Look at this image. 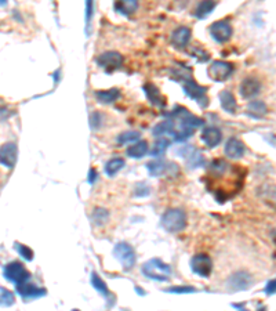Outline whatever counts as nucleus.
Masks as SVG:
<instances>
[{
  "mask_svg": "<svg viewBox=\"0 0 276 311\" xmlns=\"http://www.w3.org/2000/svg\"><path fill=\"white\" fill-rule=\"evenodd\" d=\"M142 274L155 281H168L171 277V267L161 259H151L142 266Z\"/></svg>",
  "mask_w": 276,
  "mask_h": 311,
  "instance_id": "obj_1",
  "label": "nucleus"
},
{
  "mask_svg": "<svg viewBox=\"0 0 276 311\" xmlns=\"http://www.w3.org/2000/svg\"><path fill=\"white\" fill-rule=\"evenodd\" d=\"M162 227L168 233H180L186 226V216L181 209H168L162 216Z\"/></svg>",
  "mask_w": 276,
  "mask_h": 311,
  "instance_id": "obj_2",
  "label": "nucleus"
},
{
  "mask_svg": "<svg viewBox=\"0 0 276 311\" xmlns=\"http://www.w3.org/2000/svg\"><path fill=\"white\" fill-rule=\"evenodd\" d=\"M113 256L120 261V264L126 271L131 270L135 266L137 261V256H135L134 249L131 245L126 244V242H119L113 249Z\"/></svg>",
  "mask_w": 276,
  "mask_h": 311,
  "instance_id": "obj_3",
  "label": "nucleus"
},
{
  "mask_svg": "<svg viewBox=\"0 0 276 311\" xmlns=\"http://www.w3.org/2000/svg\"><path fill=\"white\" fill-rule=\"evenodd\" d=\"M29 277H31L29 271L19 261H11L4 267V278L8 279L10 282H13L15 285L26 282Z\"/></svg>",
  "mask_w": 276,
  "mask_h": 311,
  "instance_id": "obj_4",
  "label": "nucleus"
},
{
  "mask_svg": "<svg viewBox=\"0 0 276 311\" xmlns=\"http://www.w3.org/2000/svg\"><path fill=\"white\" fill-rule=\"evenodd\" d=\"M191 268L196 275L202 278H209L213 271V260L205 253L196 254L191 259Z\"/></svg>",
  "mask_w": 276,
  "mask_h": 311,
  "instance_id": "obj_5",
  "label": "nucleus"
},
{
  "mask_svg": "<svg viewBox=\"0 0 276 311\" xmlns=\"http://www.w3.org/2000/svg\"><path fill=\"white\" fill-rule=\"evenodd\" d=\"M233 72V66L229 62H225V61H213L207 73H209V78L216 80V82H224L229 78Z\"/></svg>",
  "mask_w": 276,
  "mask_h": 311,
  "instance_id": "obj_6",
  "label": "nucleus"
},
{
  "mask_svg": "<svg viewBox=\"0 0 276 311\" xmlns=\"http://www.w3.org/2000/svg\"><path fill=\"white\" fill-rule=\"evenodd\" d=\"M97 64L107 72H112L122 66L123 57L117 52H105L98 56Z\"/></svg>",
  "mask_w": 276,
  "mask_h": 311,
  "instance_id": "obj_7",
  "label": "nucleus"
},
{
  "mask_svg": "<svg viewBox=\"0 0 276 311\" xmlns=\"http://www.w3.org/2000/svg\"><path fill=\"white\" fill-rule=\"evenodd\" d=\"M18 159V148L15 143H6L0 147V163L6 168L13 169Z\"/></svg>",
  "mask_w": 276,
  "mask_h": 311,
  "instance_id": "obj_8",
  "label": "nucleus"
},
{
  "mask_svg": "<svg viewBox=\"0 0 276 311\" xmlns=\"http://www.w3.org/2000/svg\"><path fill=\"white\" fill-rule=\"evenodd\" d=\"M210 33H212V38L219 43H225L231 39L232 36V26L229 25V22L226 21H217L210 26Z\"/></svg>",
  "mask_w": 276,
  "mask_h": 311,
  "instance_id": "obj_9",
  "label": "nucleus"
},
{
  "mask_svg": "<svg viewBox=\"0 0 276 311\" xmlns=\"http://www.w3.org/2000/svg\"><path fill=\"white\" fill-rule=\"evenodd\" d=\"M182 87H184V91H185L186 94H188L191 98H193L195 101H198L199 104L202 100L207 101V97H206V91H207V89L196 83L193 79H191V76L184 78Z\"/></svg>",
  "mask_w": 276,
  "mask_h": 311,
  "instance_id": "obj_10",
  "label": "nucleus"
},
{
  "mask_svg": "<svg viewBox=\"0 0 276 311\" xmlns=\"http://www.w3.org/2000/svg\"><path fill=\"white\" fill-rule=\"evenodd\" d=\"M253 285V279H251L250 274L244 271H239L233 274L228 279V286L232 291H246Z\"/></svg>",
  "mask_w": 276,
  "mask_h": 311,
  "instance_id": "obj_11",
  "label": "nucleus"
},
{
  "mask_svg": "<svg viewBox=\"0 0 276 311\" xmlns=\"http://www.w3.org/2000/svg\"><path fill=\"white\" fill-rule=\"evenodd\" d=\"M260 91H261V82L256 78H246L239 86V93L246 100L254 98Z\"/></svg>",
  "mask_w": 276,
  "mask_h": 311,
  "instance_id": "obj_12",
  "label": "nucleus"
},
{
  "mask_svg": "<svg viewBox=\"0 0 276 311\" xmlns=\"http://www.w3.org/2000/svg\"><path fill=\"white\" fill-rule=\"evenodd\" d=\"M202 140L203 143L209 147V148H214L217 147L221 140H222V133L219 127L216 126H206L203 131H202Z\"/></svg>",
  "mask_w": 276,
  "mask_h": 311,
  "instance_id": "obj_13",
  "label": "nucleus"
},
{
  "mask_svg": "<svg viewBox=\"0 0 276 311\" xmlns=\"http://www.w3.org/2000/svg\"><path fill=\"white\" fill-rule=\"evenodd\" d=\"M17 293L22 299H36L45 296L46 291L42 289V288H38V286L32 285V284H28V281L24 282V284H18L17 285Z\"/></svg>",
  "mask_w": 276,
  "mask_h": 311,
  "instance_id": "obj_14",
  "label": "nucleus"
},
{
  "mask_svg": "<svg viewBox=\"0 0 276 311\" xmlns=\"http://www.w3.org/2000/svg\"><path fill=\"white\" fill-rule=\"evenodd\" d=\"M191 40V29L188 26H178L171 35V45L177 49H184Z\"/></svg>",
  "mask_w": 276,
  "mask_h": 311,
  "instance_id": "obj_15",
  "label": "nucleus"
},
{
  "mask_svg": "<svg viewBox=\"0 0 276 311\" xmlns=\"http://www.w3.org/2000/svg\"><path fill=\"white\" fill-rule=\"evenodd\" d=\"M181 154H182L181 156L185 158L186 162H188V165L191 168H200V166H203L206 163L202 152L198 151L196 148H193V147H185V148L181 151Z\"/></svg>",
  "mask_w": 276,
  "mask_h": 311,
  "instance_id": "obj_16",
  "label": "nucleus"
},
{
  "mask_svg": "<svg viewBox=\"0 0 276 311\" xmlns=\"http://www.w3.org/2000/svg\"><path fill=\"white\" fill-rule=\"evenodd\" d=\"M225 154L231 159H239L242 158L244 154V145L243 143L238 140L236 137H231L226 144H225Z\"/></svg>",
  "mask_w": 276,
  "mask_h": 311,
  "instance_id": "obj_17",
  "label": "nucleus"
},
{
  "mask_svg": "<svg viewBox=\"0 0 276 311\" xmlns=\"http://www.w3.org/2000/svg\"><path fill=\"white\" fill-rule=\"evenodd\" d=\"M268 114V107L264 101L260 100H253L247 105V115L254 119H261Z\"/></svg>",
  "mask_w": 276,
  "mask_h": 311,
  "instance_id": "obj_18",
  "label": "nucleus"
},
{
  "mask_svg": "<svg viewBox=\"0 0 276 311\" xmlns=\"http://www.w3.org/2000/svg\"><path fill=\"white\" fill-rule=\"evenodd\" d=\"M220 104L222 107V110L225 112H229V114H235L236 108H238V103H236V98L232 94L231 91L224 90L220 93Z\"/></svg>",
  "mask_w": 276,
  "mask_h": 311,
  "instance_id": "obj_19",
  "label": "nucleus"
},
{
  "mask_svg": "<svg viewBox=\"0 0 276 311\" xmlns=\"http://www.w3.org/2000/svg\"><path fill=\"white\" fill-rule=\"evenodd\" d=\"M144 91L147 93V97L149 98V101L154 104V105H158V107H165V98L161 94V90L152 83H148L144 86Z\"/></svg>",
  "mask_w": 276,
  "mask_h": 311,
  "instance_id": "obj_20",
  "label": "nucleus"
},
{
  "mask_svg": "<svg viewBox=\"0 0 276 311\" xmlns=\"http://www.w3.org/2000/svg\"><path fill=\"white\" fill-rule=\"evenodd\" d=\"M138 8V0H117L115 3V10L123 15H131Z\"/></svg>",
  "mask_w": 276,
  "mask_h": 311,
  "instance_id": "obj_21",
  "label": "nucleus"
},
{
  "mask_svg": "<svg viewBox=\"0 0 276 311\" xmlns=\"http://www.w3.org/2000/svg\"><path fill=\"white\" fill-rule=\"evenodd\" d=\"M148 143L147 141H144V140H137L135 144L133 145H130L127 151H126V154L130 156V158H134V159H138V158H144V156L148 154Z\"/></svg>",
  "mask_w": 276,
  "mask_h": 311,
  "instance_id": "obj_22",
  "label": "nucleus"
},
{
  "mask_svg": "<svg viewBox=\"0 0 276 311\" xmlns=\"http://www.w3.org/2000/svg\"><path fill=\"white\" fill-rule=\"evenodd\" d=\"M174 133H175V124H174L173 119H167L165 122L156 124L154 127V131H152L155 137H163L165 134L173 137Z\"/></svg>",
  "mask_w": 276,
  "mask_h": 311,
  "instance_id": "obj_23",
  "label": "nucleus"
},
{
  "mask_svg": "<svg viewBox=\"0 0 276 311\" xmlns=\"http://www.w3.org/2000/svg\"><path fill=\"white\" fill-rule=\"evenodd\" d=\"M120 96V90L117 87H112L110 90L97 91L96 98L98 103L101 104H112L115 103L116 100Z\"/></svg>",
  "mask_w": 276,
  "mask_h": 311,
  "instance_id": "obj_24",
  "label": "nucleus"
},
{
  "mask_svg": "<svg viewBox=\"0 0 276 311\" xmlns=\"http://www.w3.org/2000/svg\"><path fill=\"white\" fill-rule=\"evenodd\" d=\"M216 8V1L214 0H202L196 10H195V17L199 18V20H203L207 15H210L212 11Z\"/></svg>",
  "mask_w": 276,
  "mask_h": 311,
  "instance_id": "obj_25",
  "label": "nucleus"
},
{
  "mask_svg": "<svg viewBox=\"0 0 276 311\" xmlns=\"http://www.w3.org/2000/svg\"><path fill=\"white\" fill-rule=\"evenodd\" d=\"M123 166H124V159L122 158H113V159H110V162L105 165V173L107 176H115L119 170H122Z\"/></svg>",
  "mask_w": 276,
  "mask_h": 311,
  "instance_id": "obj_26",
  "label": "nucleus"
},
{
  "mask_svg": "<svg viewBox=\"0 0 276 311\" xmlns=\"http://www.w3.org/2000/svg\"><path fill=\"white\" fill-rule=\"evenodd\" d=\"M168 145H170V140L161 137V138H159V140L154 144L152 149L149 151V155L151 156L165 155V152H166V149L168 148Z\"/></svg>",
  "mask_w": 276,
  "mask_h": 311,
  "instance_id": "obj_27",
  "label": "nucleus"
},
{
  "mask_svg": "<svg viewBox=\"0 0 276 311\" xmlns=\"http://www.w3.org/2000/svg\"><path fill=\"white\" fill-rule=\"evenodd\" d=\"M147 169L152 177H158V176L163 175L166 172V163L163 161H154V162L148 163Z\"/></svg>",
  "mask_w": 276,
  "mask_h": 311,
  "instance_id": "obj_28",
  "label": "nucleus"
},
{
  "mask_svg": "<svg viewBox=\"0 0 276 311\" xmlns=\"http://www.w3.org/2000/svg\"><path fill=\"white\" fill-rule=\"evenodd\" d=\"M140 137H141V133H138V131H123L117 136L116 141L123 145V144L127 143H135L137 140H140Z\"/></svg>",
  "mask_w": 276,
  "mask_h": 311,
  "instance_id": "obj_29",
  "label": "nucleus"
},
{
  "mask_svg": "<svg viewBox=\"0 0 276 311\" xmlns=\"http://www.w3.org/2000/svg\"><path fill=\"white\" fill-rule=\"evenodd\" d=\"M14 302H15V298H14L13 292H10L6 288L0 286V306L10 307V306L14 305Z\"/></svg>",
  "mask_w": 276,
  "mask_h": 311,
  "instance_id": "obj_30",
  "label": "nucleus"
},
{
  "mask_svg": "<svg viewBox=\"0 0 276 311\" xmlns=\"http://www.w3.org/2000/svg\"><path fill=\"white\" fill-rule=\"evenodd\" d=\"M91 285L96 288L97 291L100 292V293H103L104 296H110V291H108V286L107 284L104 282L103 279L98 277V274L96 272H93L91 274Z\"/></svg>",
  "mask_w": 276,
  "mask_h": 311,
  "instance_id": "obj_31",
  "label": "nucleus"
},
{
  "mask_svg": "<svg viewBox=\"0 0 276 311\" xmlns=\"http://www.w3.org/2000/svg\"><path fill=\"white\" fill-rule=\"evenodd\" d=\"M108 217H110V213L103 207H97L96 210L93 212V221L97 226H103L104 223L108 220Z\"/></svg>",
  "mask_w": 276,
  "mask_h": 311,
  "instance_id": "obj_32",
  "label": "nucleus"
},
{
  "mask_svg": "<svg viewBox=\"0 0 276 311\" xmlns=\"http://www.w3.org/2000/svg\"><path fill=\"white\" fill-rule=\"evenodd\" d=\"M14 249L17 250V253H18L22 259L28 260V261L33 260V250L31 248L25 247V245H22V244H19V242H15V244H14Z\"/></svg>",
  "mask_w": 276,
  "mask_h": 311,
  "instance_id": "obj_33",
  "label": "nucleus"
},
{
  "mask_svg": "<svg viewBox=\"0 0 276 311\" xmlns=\"http://www.w3.org/2000/svg\"><path fill=\"white\" fill-rule=\"evenodd\" d=\"M93 13H94V0H86V26H87V29L90 26Z\"/></svg>",
  "mask_w": 276,
  "mask_h": 311,
  "instance_id": "obj_34",
  "label": "nucleus"
},
{
  "mask_svg": "<svg viewBox=\"0 0 276 311\" xmlns=\"http://www.w3.org/2000/svg\"><path fill=\"white\" fill-rule=\"evenodd\" d=\"M149 192H151V189H149V187H148L145 183L137 184V187H135V195L137 196H147Z\"/></svg>",
  "mask_w": 276,
  "mask_h": 311,
  "instance_id": "obj_35",
  "label": "nucleus"
},
{
  "mask_svg": "<svg viewBox=\"0 0 276 311\" xmlns=\"http://www.w3.org/2000/svg\"><path fill=\"white\" fill-rule=\"evenodd\" d=\"M167 292H173V293H192V292H195V288L193 286H174V288H170Z\"/></svg>",
  "mask_w": 276,
  "mask_h": 311,
  "instance_id": "obj_36",
  "label": "nucleus"
},
{
  "mask_svg": "<svg viewBox=\"0 0 276 311\" xmlns=\"http://www.w3.org/2000/svg\"><path fill=\"white\" fill-rule=\"evenodd\" d=\"M275 286H276L275 279H272V281H270V282H268L267 289H265V292H267V295H268V296H271V295H274V293H275Z\"/></svg>",
  "mask_w": 276,
  "mask_h": 311,
  "instance_id": "obj_37",
  "label": "nucleus"
},
{
  "mask_svg": "<svg viewBox=\"0 0 276 311\" xmlns=\"http://www.w3.org/2000/svg\"><path fill=\"white\" fill-rule=\"evenodd\" d=\"M96 179H97V172L94 170V169H91L90 173H89V183L93 184V183L96 182Z\"/></svg>",
  "mask_w": 276,
  "mask_h": 311,
  "instance_id": "obj_38",
  "label": "nucleus"
},
{
  "mask_svg": "<svg viewBox=\"0 0 276 311\" xmlns=\"http://www.w3.org/2000/svg\"><path fill=\"white\" fill-rule=\"evenodd\" d=\"M7 0H0V6H6Z\"/></svg>",
  "mask_w": 276,
  "mask_h": 311,
  "instance_id": "obj_39",
  "label": "nucleus"
}]
</instances>
